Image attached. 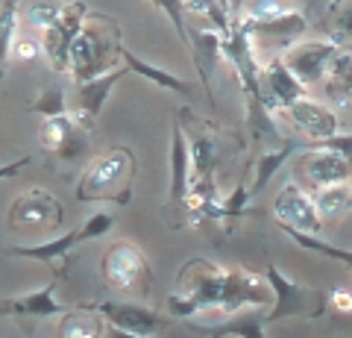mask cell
Returning a JSON list of instances; mask_svg holds the SVG:
<instances>
[{"mask_svg": "<svg viewBox=\"0 0 352 338\" xmlns=\"http://www.w3.org/2000/svg\"><path fill=\"white\" fill-rule=\"evenodd\" d=\"M132 180H135V156L126 147H115L97 156L82 171L80 182H76V200H106L115 206H126L132 200Z\"/></svg>", "mask_w": 352, "mask_h": 338, "instance_id": "7a4b0ae2", "label": "cell"}, {"mask_svg": "<svg viewBox=\"0 0 352 338\" xmlns=\"http://www.w3.org/2000/svg\"><path fill=\"white\" fill-rule=\"evenodd\" d=\"M241 27H244L250 36H261V39H279V41H294L300 39L302 32L308 30V21L300 15V12H291L279 21H267V24H256V21H238Z\"/></svg>", "mask_w": 352, "mask_h": 338, "instance_id": "ffe728a7", "label": "cell"}, {"mask_svg": "<svg viewBox=\"0 0 352 338\" xmlns=\"http://www.w3.org/2000/svg\"><path fill=\"white\" fill-rule=\"evenodd\" d=\"M340 56V47L335 41H296L285 50L282 62L291 68V74L302 85H314L326 77V71H332L335 59Z\"/></svg>", "mask_w": 352, "mask_h": 338, "instance_id": "52a82bcc", "label": "cell"}, {"mask_svg": "<svg viewBox=\"0 0 352 338\" xmlns=\"http://www.w3.org/2000/svg\"><path fill=\"white\" fill-rule=\"evenodd\" d=\"M273 212H276L279 224L294 226V230H302V233H311V235L323 230V218L317 215L311 194L300 191L296 185H285V189L276 194Z\"/></svg>", "mask_w": 352, "mask_h": 338, "instance_id": "30bf717a", "label": "cell"}, {"mask_svg": "<svg viewBox=\"0 0 352 338\" xmlns=\"http://www.w3.org/2000/svg\"><path fill=\"white\" fill-rule=\"evenodd\" d=\"M311 200H314V209L323 221H338L352 212V189L346 182L340 185H326V189H314L311 191Z\"/></svg>", "mask_w": 352, "mask_h": 338, "instance_id": "44dd1931", "label": "cell"}, {"mask_svg": "<svg viewBox=\"0 0 352 338\" xmlns=\"http://www.w3.org/2000/svg\"><path fill=\"white\" fill-rule=\"evenodd\" d=\"M323 3H326V6H332V3H335V0H323Z\"/></svg>", "mask_w": 352, "mask_h": 338, "instance_id": "b9f144b4", "label": "cell"}, {"mask_svg": "<svg viewBox=\"0 0 352 338\" xmlns=\"http://www.w3.org/2000/svg\"><path fill=\"white\" fill-rule=\"evenodd\" d=\"M332 306H335L338 312H344V315H352V294H346L344 288L332 291Z\"/></svg>", "mask_w": 352, "mask_h": 338, "instance_id": "8d00e7d4", "label": "cell"}, {"mask_svg": "<svg viewBox=\"0 0 352 338\" xmlns=\"http://www.w3.org/2000/svg\"><path fill=\"white\" fill-rule=\"evenodd\" d=\"M126 74H132V71L124 65V68H115V71L103 74V77L76 83V97H80V112H76V115H80L85 124L94 127V121H97V115H100V109H103V103H106L109 92H112L115 83H118L120 77H126Z\"/></svg>", "mask_w": 352, "mask_h": 338, "instance_id": "e0dca14e", "label": "cell"}, {"mask_svg": "<svg viewBox=\"0 0 352 338\" xmlns=\"http://www.w3.org/2000/svg\"><path fill=\"white\" fill-rule=\"evenodd\" d=\"M115 226V218L109 212H94L88 221L80 226V242H88V238H103L109 230Z\"/></svg>", "mask_w": 352, "mask_h": 338, "instance_id": "1f68e13d", "label": "cell"}, {"mask_svg": "<svg viewBox=\"0 0 352 338\" xmlns=\"http://www.w3.org/2000/svg\"><path fill=\"white\" fill-rule=\"evenodd\" d=\"M76 242H80V230H68V233L59 235V238H50V242L6 247V256H18V259L44 262V265H50L53 271H56V277H62V259L71 253Z\"/></svg>", "mask_w": 352, "mask_h": 338, "instance_id": "2e32d148", "label": "cell"}, {"mask_svg": "<svg viewBox=\"0 0 352 338\" xmlns=\"http://www.w3.org/2000/svg\"><path fill=\"white\" fill-rule=\"evenodd\" d=\"M188 3V9H194V12H200L208 18V24H212L217 32H229V18L226 12L220 9L217 0H185Z\"/></svg>", "mask_w": 352, "mask_h": 338, "instance_id": "4dcf8cb0", "label": "cell"}, {"mask_svg": "<svg viewBox=\"0 0 352 338\" xmlns=\"http://www.w3.org/2000/svg\"><path fill=\"white\" fill-rule=\"evenodd\" d=\"M120 56H124L126 68H129L132 74H138V77L150 80L153 85H159V89H168V92H176V94H182V97H191V85L185 83V80H179L176 74L164 71V68H156V65H150V62H144V59H138L135 53L126 50V47H120Z\"/></svg>", "mask_w": 352, "mask_h": 338, "instance_id": "d6986e66", "label": "cell"}, {"mask_svg": "<svg viewBox=\"0 0 352 338\" xmlns=\"http://www.w3.org/2000/svg\"><path fill=\"white\" fill-rule=\"evenodd\" d=\"M296 150V141H285L279 150H267V154H261L258 162H256V177H252V185H250V194H258L267 189V182L276 177V171L285 165V159L294 156Z\"/></svg>", "mask_w": 352, "mask_h": 338, "instance_id": "603a6c76", "label": "cell"}, {"mask_svg": "<svg viewBox=\"0 0 352 338\" xmlns=\"http://www.w3.org/2000/svg\"><path fill=\"white\" fill-rule=\"evenodd\" d=\"M88 21V6L82 0H74L65 9V15L53 24L50 30H44V56H47L53 71H71V50L80 39V32Z\"/></svg>", "mask_w": 352, "mask_h": 338, "instance_id": "8992f818", "label": "cell"}, {"mask_svg": "<svg viewBox=\"0 0 352 338\" xmlns=\"http://www.w3.org/2000/svg\"><path fill=\"white\" fill-rule=\"evenodd\" d=\"M62 224V203L44 189H30L9 209L12 230H50Z\"/></svg>", "mask_w": 352, "mask_h": 338, "instance_id": "ba28073f", "label": "cell"}, {"mask_svg": "<svg viewBox=\"0 0 352 338\" xmlns=\"http://www.w3.org/2000/svg\"><path fill=\"white\" fill-rule=\"evenodd\" d=\"M332 27H335V36L344 39L346 45L352 47V3H344L332 15Z\"/></svg>", "mask_w": 352, "mask_h": 338, "instance_id": "836d02e7", "label": "cell"}, {"mask_svg": "<svg viewBox=\"0 0 352 338\" xmlns=\"http://www.w3.org/2000/svg\"><path fill=\"white\" fill-rule=\"evenodd\" d=\"M296 168L305 173V180L311 182V189H326V185H340L349 182L352 177V162L332 154L326 147H311L296 159Z\"/></svg>", "mask_w": 352, "mask_h": 338, "instance_id": "9c48e42d", "label": "cell"}, {"mask_svg": "<svg viewBox=\"0 0 352 338\" xmlns=\"http://www.w3.org/2000/svg\"><path fill=\"white\" fill-rule=\"evenodd\" d=\"M65 9L68 3H62V0H36V3L27 6V24L36 27V30H50L56 21L65 15Z\"/></svg>", "mask_w": 352, "mask_h": 338, "instance_id": "83f0119b", "label": "cell"}, {"mask_svg": "<svg viewBox=\"0 0 352 338\" xmlns=\"http://www.w3.org/2000/svg\"><path fill=\"white\" fill-rule=\"evenodd\" d=\"M320 147H326V150H332V154H338V156H344V159H349L352 162V133L349 136H332V138H326V141H320Z\"/></svg>", "mask_w": 352, "mask_h": 338, "instance_id": "e575fe53", "label": "cell"}, {"mask_svg": "<svg viewBox=\"0 0 352 338\" xmlns=\"http://www.w3.org/2000/svg\"><path fill=\"white\" fill-rule=\"evenodd\" d=\"M191 177H194V156H191V141L185 138L182 124H173L170 136V200L182 206L188 200L191 191Z\"/></svg>", "mask_w": 352, "mask_h": 338, "instance_id": "4fadbf2b", "label": "cell"}, {"mask_svg": "<svg viewBox=\"0 0 352 338\" xmlns=\"http://www.w3.org/2000/svg\"><path fill=\"white\" fill-rule=\"evenodd\" d=\"M103 279L109 288H118L129 297H147L153 286V271L147 256L135 244L115 242L103 256Z\"/></svg>", "mask_w": 352, "mask_h": 338, "instance_id": "5b68a950", "label": "cell"}, {"mask_svg": "<svg viewBox=\"0 0 352 338\" xmlns=\"http://www.w3.org/2000/svg\"><path fill=\"white\" fill-rule=\"evenodd\" d=\"M244 6H247V0H232V6H229V24H238Z\"/></svg>", "mask_w": 352, "mask_h": 338, "instance_id": "74e56055", "label": "cell"}, {"mask_svg": "<svg viewBox=\"0 0 352 338\" xmlns=\"http://www.w3.org/2000/svg\"><path fill=\"white\" fill-rule=\"evenodd\" d=\"M103 338H147V335H138V332H126V330H120V326H109L106 335Z\"/></svg>", "mask_w": 352, "mask_h": 338, "instance_id": "f35d334b", "label": "cell"}, {"mask_svg": "<svg viewBox=\"0 0 352 338\" xmlns=\"http://www.w3.org/2000/svg\"><path fill=\"white\" fill-rule=\"evenodd\" d=\"M247 200H250V185L241 180L235 191L223 198V209H220V221H235V218H247Z\"/></svg>", "mask_w": 352, "mask_h": 338, "instance_id": "f1b7e54d", "label": "cell"}, {"mask_svg": "<svg viewBox=\"0 0 352 338\" xmlns=\"http://www.w3.org/2000/svg\"><path fill=\"white\" fill-rule=\"evenodd\" d=\"M103 318L112 324V326H120L126 332H138V335H156L159 330H164V321L162 315H156L153 309L141 306V303H120V300H106V303H97L94 306Z\"/></svg>", "mask_w": 352, "mask_h": 338, "instance_id": "7c38bea8", "label": "cell"}, {"mask_svg": "<svg viewBox=\"0 0 352 338\" xmlns=\"http://www.w3.org/2000/svg\"><path fill=\"white\" fill-rule=\"evenodd\" d=\"M288 118L296 124V129H302V133L308 138H314L317 145L326 141V138H332V136H338V129H340V121H338V115L332 112V109L308 101V97L305 101H296L288 109Z\"/></svg>", "mask_w": 352, "mask_h": 338, "instance_id": "5bb4252c", "label": "cell"}, {"mask_svg": "<svg viewBox=\"0 0 352 338\" xmlns=\"http://www.w3.org/2000/svg\"><path fill=\"white\" fill-rule=\"evenodd\" d=\"M150 3L156 6V9H162V12L170 18L176 36H179V41L191 50V56H194V32L188 30V24H185V12H188V3H185V0H150Z\"/></svg>", "mask_w": 352, "mask_h": 338, "instance_id": "4316f807", "label": "cell"}, {"mask_svg": "<svg viewBox=\"0 0 352 338\" xmlns=\"http://www.w3.org/2000/svg\"><path fill=\"white\" fill-rule=\"evenodd\" d=\"M120 47L124 45H120L118 21L100 12H91L71 50V77L76 83H85L115 71V59L120 56Z\"/></svg>", "mask_w": 352, "mask_h": 338, "instance_id": "3957f363", "label": "cell"}, {"mask_svg": "<svg viewBox=\"0 0 352 338\" xmlns=\"http://www.w3.org/2000/svg\"><path fill=\"white\" fill-rule=\"evenodd\" d=\"M264 324H267V309L264 306H250L247 312H238L232 318H226L223 324H212V326H197V332H206L208 338H267L264 335Z\"/></svg>", "mask_w": 352, "mask_h": 338, "instance_id": "ac0fdd59", "label": "cell"}, {"mask_svg": "<svg viewBox=\"0 0 352 338\" xmlns=\"http://www.w3.org/2000/svg\"><path fill=\"white\" fill-rule=\"evenodd\" d=\"M270 288H273V306L267 309V324L288 321V318H320L326 312V294L320 288H308L294 282L291 277H285L276 265H267L264 271Z\"/></svg>", "mask_w": 352, "mask_h": 338, "instance_id": "277c9868", "label": "cell"}, {"mask_svg": "<svg viewBox=\"0 0 352 338\" xmlns=\"http://www.w3.org/2000/svg\"><path fill=\"white\" fill-rule=\"evenodd\" d=\"M217 3H220V9H223L226 18H229V6H232V0H217Z\"/></svg>", "mask_w": 352, "mask_h": 338, "instance_id": "60d3db41", "label": "cell"}, {"mask_svg": "<svg viewBox=\"0 0 352 338\" xmlns=\"http://www.w3.org/2000/svg\"><path fill=\"white\" fill-rule=\"evenodd\" d=\"M279 226H282V233L291 235L300 247L314 250V253H320V256H326V259H335V262H340V265H346V268L352 271V250H340V247L329 244V242H323V238H317V235H311V233L294 230V226H285V224H279Z\"/></svg>", "mask_w": 352, "mask_h": 338, "instance_id": "cb8c5ba5", "label": "cell"}, {"mask_svg": "<svg viewBox=\"0 0 352 338\" xmlns=\"http://www.w3.org/2000/svg\"><path fill=\"white\" fill-rule=\"evenodd\" d=\"M261 85H264V101H267V109H288L296 103V101H305V92L308 85H302L300 80L291 74V68L285 65L282 59H273L267 68L261 71Z\"/></svg>", "mask_w": 352, "mask_h": 338, "instance_id": "8fae6325", "label": "cell"}, {"mask_svg": "<svg viewBox=\"0 0 352 338\" xmlns=\"http://www.w3.org/2000/svg\"><path fill=\"white\" fill-rule=\"evenodd\" d=\"M296 12L291 0H247L244 21H256V24H267V21H279L285 15Z\"/></svg>", "mask_w": 352, "mask_h": 338, "instance_id": "484cf974", "label": "cell"}, {"mask_svg": "<svg viewBox=\"0 0 352 338\" xmlns=\"http://www.w3.org/2000/svg\"><path fill=\"white\" fill-rule=\"evenodd\" d=\"M21 165H30V156H24L21 162H12V165H6V168H3V177H12V173H15Z\"/></svg>", "mask_w": 352, "mask_h": 338, "instance_id": "ab89813d", "label": "cell"}, {"mask_svg": "<svg viewBox=\"0 0 352 338\" xmlns=\"http://www.w3.org/2000/svg\"><path fill=\"white\" fill-rule=\"evenodd\" d=\"M38 50H44V47H38L36 41H15V47H12L15 56H18V59H24V62L36 59V56H38Z\"/></svg>", "mask_w": 352, "mask_h": 338, "instance_id": "d590c367", "label": "cell"}, {"mask_svg": "<svg viewBox=\"0 0 352 338\" xmlns=\"http://www.w3.org/2000/svg\"><path fill=\"white\" fill-rule=\"evenodd\" d=\"M59 312H68L56 300V288L53 282L41 286L36 291H27L21 297H9L3 300V315L6 318H50V315H59Z\"/></svg>", "mask_w": 352, "mask_h": 338, "instance_id": "9a60e30c", "label": "cell"}, {"mask_svg": "<svg viewBox=\"0 0 352 338\" xmlns=\"http://www.w3.org/2000/svg\"><path fill=\"white\" fill-rule=\"evenodd\" d=\"M15 30H18V6L12 0H3V56H12L15 47Z\"/></svg>", "mask_w": 352, "mask_h": 338, "instance_id": "d6a6232c", "label": "cell"}, {"mask_svg": "<svg viewBox=\"0 0 352 338\" xmlns=\"http://www.w3.org/2000/svg\"><path fill=\"white\" fill-rule=\"evenodd\" d=\"M179 294H188L197 309L241 312L244 306H273V288L267 277H256L244 268L223 271L214 262L191 259L179 274Z\"/></svg>", "mask_w": 352, "mask_h": 338, "instance_id": "6da1fadb", "label": "cell"}, {"mask_svg": "<svg viewBox=\"0 0 352 338\" xmlns=\"http://www.w3.org/2000/svg\"><path fill=\"white\" fill-rule=\"evenodd\" d=\"M191 156H194V177L191 180H203V177H214V165H217V141L206 133H197L191 138Z\"/></svg>", "mask_w": 352, "mask_h": 338, "instance_id": "d4e9b609", "label": "cell"}, {"mask_svg": "<svg viewBox=\"0 0 352 338\" xmlns=\"http://www.w3.org/2000/svg\"><path fill=\"white\" fill-rule=\"evenodd\" d=\"M103 315L88 312H65V318L59 321V338H103Z\"/></svg>", "mask_w": 352, "mask_h": 338, "instance_id": "7402d4cb", "label": "cell"}, {"mask_svg": "<svg viewBox=\"0 0 352 338\" xmlns=\"http://www.w3.org/2000/svg\"><path fill=\"white\" fill-rule=\"evenodd\" d=\"M32 112H38V115H44V118H59V115H65L68 112V103H65V89H47V92H41L38 94V101L30 106Z\"/></svg>", "mask_w": 352, "mask_h": 338, "instance_id": "f546056e", "label": "cell"}]
</instances>
